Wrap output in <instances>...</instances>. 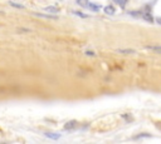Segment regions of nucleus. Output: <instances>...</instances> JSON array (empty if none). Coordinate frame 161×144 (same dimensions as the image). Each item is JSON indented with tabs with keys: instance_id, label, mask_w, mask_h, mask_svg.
Listing matches in <instances>:
<instances>
[{
	"instance_id": "4",
	"label": "nucleus",
	"mask_w": 161,
	"mask_h": 144,
	"mask_svg": "<svg viewBox=\"0 0 161 144\" xmlns=\"http://www.w3.org/2000/svg\"><path fill=\"white\" fill-rule=\"evenodd\" d=\"M117 53H121V54H135L136 51L132 49H117Z\"/></svg>"
},
{
	"instance_id": "17",
	"label": "nucleus",
	"mask_w": 161,
	"mask_h": 144,
	"mask_svg": "<svg viewBox=\"0 0 161 144\" xmlns=\"http://www.w3.org/2000/svg\"><path fill=\"white\" fill-rule=\"evenodd\" d=\"M0 14H1V11H0Z\"/></svg>"
},
{
	"instance_id": "15",
	"label": "nucleus",
	"mask_w": 161,
	"mask_h": 144,
	"mask_svg": "<svg viewBox=\"0 0 161 144\" xmlns=\"http://www.w3.org/2000/svg\"><path fill=\"white\" fill-rule=\"evenodd\" d=\"M73 14H76V15H78V16H81V18H86L87 15H83L82 13H79V11H73Z\"/></svg>"
},
{
	"instance_id": "10",
	"label": "nucleus",
	"mask_w": 161,
	"mask_h": 144,
	"mask_svg": "<svg viewBox=\"0 0 161 144\" xmlns=\"http://www.w3.org/2000/svg\"><path fill=\"white\" fill-rule=\"evenodd\" d=\"M113 1L116 4H118L120 6H122V8L126 5V3H127V0H113Z\"/></svg>"
},
{
	"instance_id": "12",
	"label": "nucleus",
	"mask_w": 161,
	"mask_h": 144,
	"mask_svg": "<svg viewBox=\"0 0 161 144\" xmlns=\"http://www.w3.org/2000/svg\"><path fill=\"white\" fill-rule=\"evenodd\" d=\"M147 49H152L156 51H161V47H147Z\"/></svg>"
},
{
	"instance_id": "7",
	"label": "nucleus",
	"mask_w": 161,
	"mask_h": 144,
	"mask_svg": "<svg viewBox=\"0 0 161 144\" xmlns=\"http://www.w3.org/2000/svg\"><path fill=\"white\" fill-rule=\"evenodd\" d=\"M45 11H50V13H58V11H59V9H58V8H56V6H47V8H45Z\"/></svg>"
},
{
	"instance_id": "16",
	"label": "nucleus",
	"mask_w": 161,
	"mask_h": 144,
	"mask_svg": "<svg viewBox=\"0 0 161 144\" xmlns=\"http://www.w3.org/2000/svg\"><path fill=\"white\" fill-rule=\"evenodd\" d=\"M18 30H19V31H25V33H28V31H30V30H29V29H18Z\"/></svg>"
},
{
	"instance_id": "13",
	"label": "nucleus",
	"mask_w": 161,
	"mask_h": 144,
	"mask_svg": "<svg viewBox=\"0 0 161 144\" xmlns=\"http://www.w3.org/2000/svg\"><path fill=\"white\" fill-rule=\"evenodd\" d=\"M130 15H132V16H140V11H130Z\"/></svg>"
},
{
	"instance_id": "14",
	"label": "nucleus",
	"mask_w": 161,
	"mask_h": 144,
	"mask_svg": "<svg viewBox=\"0 0 161 144\" xmlns=\"http://www.w3.org/2000/svg\"><path fill=\"white\" fill-rule=\"evenodd\" d=\"M85 54H86V55H88V57H96V53H93V51H89V50H88V51H86Z\"/></svg>"
},
{
	"instance_id": "6",
	"label": "nucleus",
	"mask_w": 161,
	"mask_h": 144,
	"mask_svg": "<svg viewBox=\"0 0 161 144\" xmlns=\"http://www.w3.org/2000/svg\"><path fill=\"white\" fill-rule=\"evenodd\" d=\"M45 137H47V138H50V139H59V138H60L59 134H54V133H45Z\"/></svg>"
},
{
	"instance_id": "11",
	"label": "nucleus",
	"mask_w": 161,
	"mask_h": 144,
	"mask_svg": "<svg viewBox=\"0 0 161 144\" xmlns=\"http://www.w3.org/2000/svg\"><path fill=\"white\" fill-rule=\"evenodd\" d=\"M9 4L11 5V6H15V8H19V9H23V8H24L23 5H20V4H17V3H14V1H10Z\"/></svg>"
},
{
	"instance_id": "2",
	"label": "nucleus",
	"mask_w": 161,
	"mask_h": 144,
	"mask_svg": "<svg viewBox=\"0 0 161 144\" xmlns=\"http://www.w3.org/2000/svg\"><path fill=\"white\" fill-rule=\"evenodd\" d=\"M87 8L91 9L92 11H98V10L101 9V6H99L98 4H95V3H88V4H87Z\"/></svg>"
},
{
	"instance_id": "3",
	"label": "nucleus",
	"mask_w": 161,
	"mask_h": 144,
	"mask_svg": "<svg viewBox=\"0 0 161 144\" xmlns=\"http://www.w3.org/2000/svg\"><path fill=\"white\" fill-rule=\"evenodd\" d=\"M104 13L106 14H108V15H113L114 13H116V10H114V8L112 6V5H107V6H104Z\"/></svg>"
},
{
	"instance_id": "9",
	"label": "nucleus",
	"mask_w": 161,
	"mask_h": 144,
	"mask_svg": "<svg viewBox=\"0 0 161 144\" xmlns=\"http://www.w3.org/2000/svg\"><path fill=\"white\" fill-rule=\"evenodd\" d=\"M89 1L88 0H77V4L78 5H81V6H87V4H88Z\"/></svg>"
},
{
	"instance_id": "5",
	"label": "nucleus",
	"mask_w": 161,
	"mask_h": 144,
	"mask_svg": "<svg viewBox=\"0 0 161 144\" xmlns=\"http://www.w3.org/2000/svg\"><path fill=\"white\" fill-rule=\"evenodd\" d=\"M35 15H37V16H42V18H48V19H57L56 15H49V14H40V13H37Z\"/></svg>"
},
{
	"instance_id": "8",
	"label": "nucleus",
	"mask_w": 161,
	"mask_h": 144,
	"mask_svg": "<svg viewBox=\"0 0 161 144\" xmlns=\"http://www.w3.org/2000/svg\"><path fill=\"white\" fill-rule=\"evenodd\" d=\"M142 16H143V19H145V20H147L149 23H152V21H154V20H152V18H151V15H150L149 13H145V14H143Z\"/></svg>"
},
{
	"instance_id": "1",
	"label": "nucleus",
	"mask_w": 161,
	"mask_h": 144,
	"mask_svg": "<svg viewBox=\"0 0 161 144\" xmlns=\"http://www.w3.org/2000/svg\"><path fill=\"white\" fill-rule=\"evenodd\" d=\"M76 127H77L76 120H71V122H68V123L64 125V129H66V130H71V129H73V128H76Z\"/></svg>"
}]
</instances>
